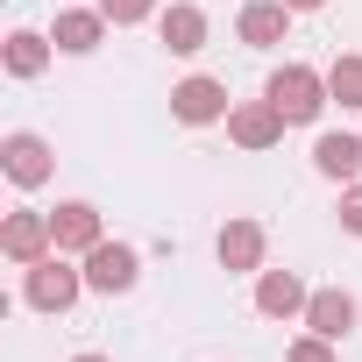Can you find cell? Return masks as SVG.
Returning <instances> with one entry per match:
<instances>
[{
	"label": "cell",
	"instance_id": "7402d4cb",
	"mask_svg": "<svg viewBox=\"0 0 362 362\" xmlns=\"http://www.w3.org/2000/svg\"><path fill=\"white\" fill-rule=\"evenodd\" d=\"M71 362H114V355H100V348H86V355H71Z\"/></svg>",
	"mask_w": 362,
	"mask_h": 362
},
{
	"label": "cell",
	"instance_id": "7c38bea8",
	"mask_svg": "<svg viewBox=\"0 0 362 362\" xmlns=\"http://www.w3.org/2000/svg\"><path fill=\"white\" fill-rule=\"evenodd\" d=\"M305 298H313V284L298 277V270H256V313L263 320H305Z\"/></svg>",
	"mask_w": 362,
	"mask_h": 362
},
{
	"label": "cell",
	"instance_id": "30bf717a",
	"mask_svg": "<svg viewBox=\"0 0 362 362\" xmlns=\"http://www.w3.org/2000/svg\"><path fill=\"white\" fill-rule=\"evenodd\" d=\"M206 36H214V22H206L199 0H170V8L156 15V43H163L170 57H199V50H206Z\"/></svg>",
	"mask_w": 362,
	"mask_h": 362
},
{
	"label": "cell",
	"instance_id": "4fadbf2b",
	"mask_svg": "<svg viewBox=\"0 0 362 362\" xmlns=\"http://www.w3.org/2000/svg\"><path fill=\"white\" fill-rule=\"evenodd\" d=\"M355 320H362V305H355V291H341V284H320V291L305 298V334H320V341H348Z\"/></svg>",
	"mask_w": 362,
	"mask_h": 362
},
{
	"label": "cell",
	"instance_id": "9a60e30c",
	"mask_svg": "<svg viewBox=\"0 0 362 362\" xmlns=\"http://www.w3.org/2000/svg\"><path fill=\"white\" fill-rule=\"evenodd\" d=\"M235 36H242L249 50H277V43L291 36V8H284V0H242Z\"/></svg>",
	"mask_w": 362,
	"mask_h": 362
},
{
	"label": "cell",
	"instance_id": "52a82bcc",
	"mask_svg": "<svg viewBox=\"0 0 362 362\" xmlns=\"http://www.w3.org/2000/svg\"><path fill=\"white\" fill-rule=\"evenodd\" d=\"M284 128H291V121H284L270 100H235V107H228V142H235V149H249V156L277 149V142H284Z\"/></svg>",
	"mask_w": 362,
	"mask_h": 362
},
{
	"label": "cell",
	"instance_id": "8fae6325",
	"mask_svg": "<svg viewBox=\"0 0 362 362\" xmlns=\"http://www.w3.org/2000/svg\"><path fill=\"white\" fill-rule=\"evenodd\" d=\"M313 170L327 185H355L362 177V135L355 128H320L313 135Z\"/></svg>",
	"mask_w": 362,
	"mask_h": 362
},
{
	"label": "cell",
	"instance_id": "ac0fdd59",
	"mask_svg": "<svg viewBox=\"0 0 362 362\" xmlns=\"http://www.w3.org/2000/svg\"><path fill=\"white\" fill-rule=\"evenodd\" d=\"M93 8H100L114 29H142V22H156V15H163V0H93Z\"/></svg>",
	"mask_w": 362,
	"mask_h": 362
},
{
	"label": "cell",
	"instance_id": "5bb4252c",
	"mask_svg": "<svg viewBox=\"0 0 362 362\" xmlns=\"http://www.w3.org/2000/svg\"><path fill=\"white\" fill-rule=\"evenodd\" d=\"M107 15L100 8H57V22H50V43H57V57H93L100 43H107Z\"/></svg>",
	"mask_w": 362,
	"mask_h": 362
},
{
	"label": "cell",
	"instance_id": "d6986e66",
	"mask_svg": "<svg viewBox=\"0 0 362 362\" xmlns=\"http://www.w3.org/2000/svg\"><path fill=\"white\" fill-rule=\"evenodd\" d=\"M334 348H341V341H320V334H298V341L284 348V362H341Z\"/></svg>",
	"mask_w": 362,
	"mask_h": 362
},
{
	"label": "cell",
	"instance_id": "5b68a950",
	"mask_svg": "<svg viewBox=\"0 0 362 362\" xmlns=\"http://www.w3.org/2000/svg\"><path fill=\"white\" fill-rule=\"evenodd\" d=\"M228 86L221 78H206V71H192V78H177L170 86V121L177 128H214V121H228Z\"/></svg>",
	"mask_w": 362,
	"mask_h": 362
},
{
	"label": "cell",
	"instance_id": "9c48e42d",
	"mask_svg": "<svg viewBox=\"0 0 362 362\" xmlns=\"http://www.w3.org/2000/svg\"><path fill=\"white\" fill-rule=\"evenodd\" d=\"M50 235H57V249H64V256H93V249L107 242V214H100L93 199H57Z\"/></svg>",
	"mask_w": 362,
	"mask_h": 362
},
{
	"label": "cell",
	"instance_id": "44dd1931",
	"mask_svg": "<svg viewBox=\"0 0 362 362\" xmlns=\"http://www.w3.org/2000/svg\"><path fill=\"white\" fill-rule=\"evenodd\" d=\"M284 8H291V15H320V8H327V0H284Z\"/></svg>",
	"mask_w": 362,
	"mask_h": 362
},
{
	"label": "cell",
	"instance_id": "e0dca14e",
	"mask_svg": "<svg viewBox=\"0 0 362 362\" xmlns=\"http://www.w3.org/2000/svg\"><path fill=\"white\" fill-rule=\"evenodd\" d=\"M327 93H334V107L362 114V50H341V57L327 64Z\"/></svg>",
	"mask_w": 362,
	"mask_h": 362
},
{
	"label": "cell",
	"instance_id": "8992f818",
	"mask_svg": "<svg viewBox=\"0 0 362 362\" xmlns=\"http://www.w3.org/2000/svg\"><path fill=\"white\" fill-rule=\"evenodd\" d=\"M50 249H57V235H50V214H36V206H15L8 221H0V256H8L15 270L43 263Z\"/></svg>",
	"mask_w": 362,
	"mask_h": 362
},
{
	"label": "cell",
	"instance_id": "277c9868",
	"mask_svg": "<svg viewBox=\"0 0 362 362\" xmlns=\"http://www.w3.org/2000/svg\"><path fill=\"white\" fill-rule=\"evenodd\" d=\"M86 263V291H100V298H121V291H135L142 284V256H135V242H100L93 256H78Z\"/></svg>",
	"mask_w": 362,
	"mask_h": 362
},
{
	"label": "cell",
	"instance_id": "ba28073f",
	"mask_svg": "<svg viewBox=\"0 0 362 362\" xmlns=\"http://www.w3.org/2000/svg\"><path fill=\"white\" fill-rule=\"evenodd\" d=\"M214 256H221L228 277H256V270L270 263V228H263V221H228V228L214 235Z\"/></svg>",
	"mask_w": 362,
	"mask_h": 362
},
{
	"label": "cell",
	"instance_id": "6da1fadb",
	"mask_svg": "<svg viewBox=\"0 0 362 362\" xmlns=\"http://www.w3.org/2000/svg\"><path fill=\"white\" fill-rule=\"evenodd\" d=\"M78 298H86V263H71L64 249H50L43 263H29V270H22V305H29V313L64 320Z\"/></svg>",
	"mask_w": 362,
	"mask_h": 362
},
{
	"label": "cell",
	"instance_id": "ffe728a7",
	"mask_svg": "<svg viewBox=\"0 0 362 362\" xmlns=\"http://www.w3.org/2000/svg\"><path fill=\"white\" fill-rule=\"evenodd\" d=\"M334 214H341L348 235H362V177H355V185H341V206H334Z\"/></svg>",
	"mask_w": 362,
	"mask_h": 362
},
{
	"label": "cell",
	"instance_id": "2e32d148",
	"mask_svg": "<svg viewBox=\"0 0 362 362\" xmlns=\"http://www.w3.org/2000/svg\"><path fill=\"white\" fill-rule=\"evenodd\" d=\"M50 57H57V43H50V29H8V43H0V64H8V78H43L50 71Z\"/></svg>",
	"mask_w": 362,
	"mask_h": 362
},
{
	"label": "cell",
	"instance_id": "7a4b0ae2",
	"mask_svg": "<svg viewBox=\"0 0 362 362\" xmlns=\"http://www.w3.org/2000/svg\"><path fill=\"white\" fill-rule=\"evenodd\" d=\"M263 100H270V107H277L291 128H313V121L334 107V93H327V71H313V64H298V57H291V64H277V71L263 78Z\"/></svg>",
	"mask_w": 362,
	"mask_h": 362
},
{
	"label": "cell",
	"instance_id": "3957f363",
	"mask_svg": "<svg viewBox=\"0 0 362 362\" xmlns=\"http://www.w3.org/2000/svg\"><path fill=\"white\" fill-rule=\"evenodd\" d=\"M0 170H8L15 192H43L50 177H57V149L36 128H8V135H0Z\"/></svg>",
	"mask_w": 362,
	"mask_h": 362
}]
</instances>
